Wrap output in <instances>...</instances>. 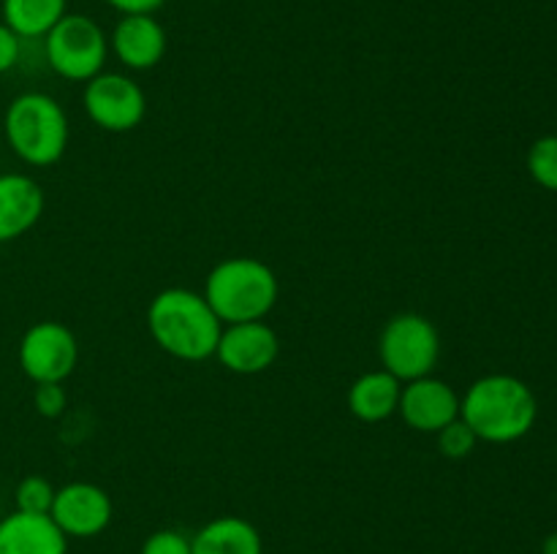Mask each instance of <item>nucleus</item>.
Returning a JSON list of instances; mask_svg holds the SVG:
<instances>
[{
    "label": "nucleus",
    "instance_id": "15",
    "mask_svg": "<svg viewBox=\"0 0 557 554\" xmlns=\"http://www.w3.org/2000/svg\"><path fill=\"white\" fill-rule=\"evenodd\" d=\"M400 391L403 383L395 375L386 373L384 367L370 369L348 386V411L359 421L381 424L397 413Z\"/></svg>",
    "mask_w": 557,
    "mask_h": 554
},
{
    "label": "nucleus",
    "instance_id": "8",
    "mask_svg": "<svg viewBox=\"0 0 557 554\" xmlns=\"http://www.w3.org/2000/svg\"><path fill=\"white\" fill-rule=\"evenodd\" d=\"M82 103L92 125L109 134H128L147 117V92L128 74L101 71L85 81Z\"/></svg>",
    "mask_w": 557,
    "mask_h": 554
},
{
    "label": "nucleus",
    "instance_id": "14",
    "mask_svg": "<svg viewBox=\"0 0 557 554\" xmlns=\"http://www.w3.org/2000/svg\"><path fill=\"white\" fill-rule=\"evenodd\" d=\"M0 554H69V538L49 514L14 508L0 519Z\"/></svg>",
    "mask_w": 557,
    "mask_h": 554
},
{
    "label": "nucleus",
    "instance_id": "3",
    "mask_svg": "<svg viewBox=\"0 0 557 554\" xmlns=\"http://www.w3.org/2000/svg\"><path fill=\"white\" fill-rule=\"evenodd\" d=\"M201 293L223 326L245 324V320H264L275 310L281 282L264 261L253 255H234L212 266Z\"/></svg>",
    "mask_w": 557,
    "mask_h": 554
},
{
    "label": "nucleus",
    "instance_id": "6",
    "mask_svg": "<svg viewBox=\"0 0 557 554\" xmlns=\"http://www.w3.org/2000/svg\"><path fill=\"white\" fill-rule=\"evenodd\" d=\"M49 68L69 81H90L109 58V36L85 14H65L44 36Z\"/></svg>",
    "mask_w": 557,
    "mask_h": 554
},
{
    "label": "nucleus",
    "instance_id": "5",
    "mask_svg": "<svg viewBox=\"0 0 557 554\" xmlns=\"http://www.w3.org/2000/svg\"><path fill=\"white\" fill-rule=\"evenodd\" d=\"M379 358L400 383L433 375L441 358L438 326L422 313H397L379 337Z\"/></svg>",
    "mask_w": 557,
    "mask_h": 554
},
{
    "label": "nucleus",
    "instance_id": "23",
    "mask_svg": "<svg viewBox=\"0 0 557 554\" xmlns=\"http://www.w3.org/2000/svg\"><path fill=\"white\" fill-rule=\"evenodd\" d=\"M22 38L11 30L5 22H0V76L9 74L16 63H20Z\"/></svg>",
    "mask_w": 557,
    "mask_h": 554
},
{
    "label": "nucleus",
    "instance_id": "19",
    "mask_svg": "<svg viewBox=\"0 0 557 554\" xmlns=\"http://www.w3.org/2000/svg\"><path fill=\"white\" fill-rule=\"evenodd\" d=\"M54 492H58V487H52L49 478L25 476L14 489L16 511H25V514H49L54 503Z\"/></svg>",
    "mask_w": 557,
    "mask_h": 554
},
{
    "label": "nucleus",
    "instance_id": "10",
    "mask_svg": "<svg viewBox=\"0 0 557 554\" xmlns=\"http://www.w3.org/2000/svg\"><path fill=\"white\" fill-rule=\"evenodd\" d=\"M281 356V337L267 320L226 324L218 340L215 358L234 375L267 373Z\"/></svg>",
    "mask_w": 557,
    "mask_h": 554
},
{
    "label": "nucleus",
    "instance_id": "2",
    "mask_svg": "<svg viewBox=\"0 0 557 554\" xmlns=\"http://www.w3.org/2000/svg\"><path fill=\"white\" fill-rule=\"evenodd\" d=\"M460 418L484 443H515L536 424L539 402L525 380L493 373L468 386L460 396Z\"/></svg>",
    "mask_w": 557,
    "mask_h": 554
},
{
    "label": "nucleus",
    "instance_id": "4",
    "mask_svg": "<svg viewBox=\"0 0 557 554\" xmlns=\"http://www.w3.org/2000/svg\"><path fill=\"white\" fill-rule=\"evenodd\" d=\"M3 134L22 163L54 166L69 150V114L49 92H22L5 109Z\"/></svg>",
    "mask_w": 557,
    "mask_h": 554
},
{
    "label": "nucleus",
    "instance_id": "12",
    "mask_svg": "<svg viewBox=\"0 0 557 554\" xmlns=\"http://www.w3.org/2000/svg\"><path fill=\"white\" fill-rule=\"evenodd\" d=\"M166 30L152 14H125L109 36L114 58L131 71H150L166 54Z\"/></svg>",
    "mask_w": 557,
    "mask_h": 554
},
{
    "label": "nucleus",
    "instance_id": "25",
    "mask_svg": "<svg viewBox=\"0 0 557 554\" xmlns=\"http://www.w3.org/2000/svg\"><path fill=\"white\" fill-rule=\"evenodd\" d=\"M542 554H557V532H549L542 543Z\"/></svg>",
    "mask_w": 557,
    "mask_h": 554
},
{
    "label": "nucleus",
    "instance_id": "24",
    "mask_svg": "<svg viewBox=\"0 0 557 554\" xmlns=\"http://www.w3.org/2000/svg\"><path fill=\"white\" fill-rule=\"evenodd\" d=\"M120 14H156L166 0H107Z\"/></svg>",
    "mask_w": 557,
    "mask_h": 554
},
{
    "label": "nucleus",
    "instance_id": "16",
    "mask_svg": "<svg viewBox=\"0 0 557 554\" xmlns=\"http://www.w3.org/2000/svg\"><path fill=\"white\" fill-rule=\"evenodd\" d=\"M194 554H264V541L253 521L243 516H215L190 536Z\"/></svg>",
    "mask_w": 557,
    "mask_h": 554
},
{
    "label": "nucleus",
    "instance_id": "20",
    "mask_svg": "<svg viewBox=\"0 0 557 554\" xmlns=\"http://www.w3.org/2000/svg\"><path fill=\"white\" fill-rule=\"evenodd\" d=\"M435 438H438V451L446 459H466V456L473 454V449L479 443L473 429L462 418H455L451 424H446L441 432H435Z\"/></svg>",
    "mask_w": 557,
    "mask_h": 554
},
{
    "label": "nucleus",
    "instance_id": "22",
    "mask_svg": "<svg viewBox=\"0 0 557 554\" xmlns=\"http://www.w3.org/2000/svg\"><path fill=\"white\" fill-rule=\"evenodd\" d=\"M33 405H36L38 416L44 418H60L69 407V394H65L63 383H36L33 389Z\"/></svg>",
    "mask_w": 557,
    "mask_h": 554
},
{
    "label": "nucleus",
    "instance_id": "18",
    "mask_svg": "<svg viewBox=\"0 0 557 554\" xmlns=\"http://www.w3.org/2000/svg\"><path fill=\"white\" fill-rule=\"evenodd\" d=\"M528 174L544 190L557 193V134L533 141L528 150Z\"/></svg>",
    "mask_w": 557,
    "mask_h": 554
},
{
    "label": "nucleus",
    "instance_id": "1",
    "mask_svg": "<svg viewBox=\"0 0 557 554\" xmlns=\"http://www.w3.org/2000/svg\"><path fill=\"white\" fill-rule=\"evenodd\" d=\"M147 331L163 353L177 362L199 364L215 356L223 324L205 293L172 286L147 304Z\"/></svg>",
    "mask_w": 557,
    "mask_h": 554
},
{
    "label": "nucleus",
    "instance_id": "11",
    "mask_svg": "<svg viewBox=\"0 0 557 554\" xmlns=\"http://www.w3.org/2000/svg\"><path fill=\"white\" fill-rule=\"evenodd\" d=\"M397 416L417 432L435 435L446 424L460 418V394L435 375L408 380V383H403Z\"/></svg>",
    "mask_w": 557,
    "mask_h": 554
},
{
    "label": "nucleus",
    "instance_id": "13",
    "mask_svg": "<svg viewBox=\"0 0 557 554\" xmlns=\"http://www.w3.org/2000/svg\"><path fill=\"white\" fill-rule=\"evenodd\" d=\"M44 188L22 172L0 174V242L25 237L44 215Z\"/></svg>",
    "mask_w": 557,
    "mask_h": 554
},
{
    "label": "nucleus",
    "instance_id": "17",
    "mask_svg": "<svg viewBox=\"0 0 557 554\" xmlns=\"http://www.w3.org/2000/svg\"><path fill=\"white\" fill-rule=\"evenodd\" d=\"M69 0H3V22L20 38H44L69 11Z\"/></svg>",
    "mask_w": 557,
    "mask_h": 554
},
{
    "label": "nucleus",
    "instance_id": "9",
    "mask_svg": "<svg viewBox=\"0 0 557 554\" xmlns=\"http://www.w3.org/2000/svg\"><path fill=\"white\" fill-rule=\"evenodd\" d=\"M49 516L65 538H96L112 525L114 505L107 489L98 483L71 481L54 492Z\"/></svg>",
    "mask_w": 557,
    "mask_h": 554
},
{
    "label": "nucleus",
    "instance_id": "21",
    "mask_svg": "<svg viewBox=\"0 0 557 554\" xmlns=\"http://www.w3.org/2000/svg\"><path fill=\"white\" fill-rule=\"evenodd\" d=\"M139 554H194L190 552V536L174 527H163L145 538Z\"/></svg>",
    "mask_w": 557,
    "mask_h": 554
},
{
    "label": "nucleus",
    "instance_id": "7",
    "mask_svg": "<svg viewBox=\"0 0 557 554\" xmlns=\"http://www.w3.org/2000/svg\"><path fill=\"white\" fill-rule=\"evenodd\" d=\"M16 362L33 383H63L79 364V340L60 320H38L22 335Z\"/></svg>",
    "mask_w": 557,
    "mask_h": 554
}]
</instances>
